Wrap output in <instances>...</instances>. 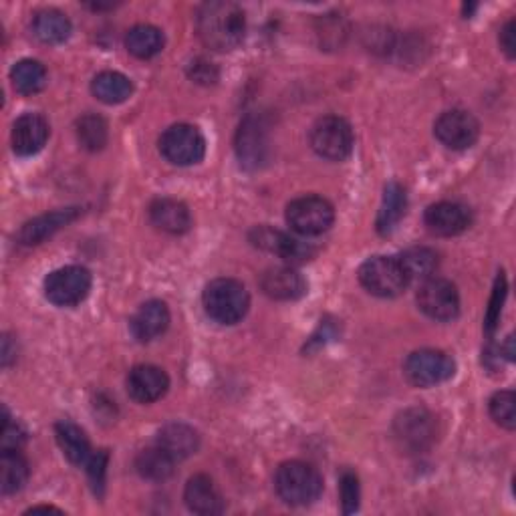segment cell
<instances>
[{
    "label": "cell",
    "mask_w": 516,
    "mask_h": 516,
    "mask_svg": "<svg viewBox=\"0 0 516 516\" xmlns=\"http://www.w3.org/2000/svg\"><path fill=\"white\" fill-rule=\"evenodd\" d=\"M490 416L504 430H514L516 426V396L510 390L498 392L490 398Z\"/></svg>",
    "instance_id": "836d02e7"
},
{
    "label": "cell",
    "mask_w": 516,
    "mask_h": 516,
    "mask_svg": "<svg viewBox=\"0 0 516 516\" xmlns=\"http://www.w3.org/2000/svg\"><path fill=\"white\" fill-rule=\"evenodd\" d=\"M176 460L160 446L142 450L136 458V470L142 478L152 482H164L174 474Z\"/></svg>",
    "instance_id": "f546056e"
},
{
    "label": "cell",
    "mask_w": 516,
    "mask_h": 516,
    "mask_svg": "<svg viewBox=\"0 0 516 516\" xmlns=\"http://www.w3.org/2000/svg\"><path fill=\"white\" fill-rule=\"evenodd\" d=\"M11 81L21 95H35L47 85V69L35 59H23L11 69Z\"/></svg>",
    "instance_id": "4dcf8cb0"
},
{
    "label": "cell",
    "mask_w": 516,
    "mask_h": 516,
    "mask_svg": "<svg viewBox=\"0 0 516 516\" xmlns=\"http://www.w3.org/2000/svg\"><path fill=\"white\" fill-rule=\"evenodd\" d=\"M234 150L244 170H261L269 162L271 138L263 115L250 113L242 119L234 138Z\"/></svg>",
    "instance_id": "5b68a950"
},
{
    "label": "cell",
    "mask_w": 516,
    "mask_h": 516,
    "mask_svg": "<svg viewBox=\"0 0 516 516\" xmlns=\"http://www.w3.org/2000/svg\"><path fill=\"white\" fill-rule=\"evenodd\" d=\"M77 216H79V208H65V210H55L51 214H43V216L31 220V222H27L19 230L17 240L21 244H25V246L41 244L43 240L53 236L57 230H61L63 226L71 224Z\"/></svg>",
    "instance_id": "7402d4cb"
},
{
    "label": "cell",
    "mask_w": 516,
    "mask_h": 516,
    "mask_svg": "<svg viewBox=\"0 0 516 516\" xmlns=\"http://www.w3.org/2000/svg\"><path fill=\"white\" fill-rule=\"evenodd\" d=\"M361 287L381 299H392L406 291L410 279L398 256H373L359 269Z\"/></svg>",
    "instance_id": "277c9868"
},
{
    "label": "cell",
    "mask_w": 516,
    "mask_h": 516,
    "mask_svg": "<svg viewBox=\"0 0 516 516\" xmlns=\"http://www.w3.org/2000/svg\"><path fill=\"white\" fill-rule=\"evenodd\" d=\"M335 222V208L321 196H303L287 206V224L303 236H319Z\"/></svg>",
    "instance_id": "9c48e42d"
},
{
    "label": "cell",
    "mask_w": 516,
    "mask_h": 516,
    "mask_svg": "<svg viewBox=\"0 0 516 516\" xmlns=\"http://www.w3.org/2000/svg\"><path fill=\"white\" fill-rule=\"evenodd\" d=\"M168 327H170V309L164 301H156V299L144 303L136 311L132 321H129V329H132V335L140 343H150L158 339L168 331Z\"/></svg>",
    "instance_id": "ac0fdd59"
},
{
    "label": "cell",
    "mask_w": 516,
    "mask_h": 516,
    "mask_svg": "<svg viewBox=\"0 0 516 516\" xmlns=\"http://www.w3.org/2000/svg\"><path fill=\"white\" fill-rule=\"evenodd\" d=\"M93 95L107 105H117L127 101L134 93V83L129 77L117 71H103L91 81Z\"/></svg>",
    "instance_id": "484cf974"
},
{
    "label": "cell",
    "mask_w": 516,
    "mask_h": 516,
    "mask_svg": "<svg viewBox=\"0 0 516 516\" xmlns=\"http://www.w3.org/2000/svg\"><path fill=\"white\" fill-rule=\"evenodd\" d=\"M158 446L164 448L178 462V460H186V458H190L192 454L198 452L200 436L188 424L174 422V424H168L160 430Z\"/></svg>",
    "instance_id": "603a6c76"
},
{
    "label": "cell",
    "mask_w": 516,
    "mask_h": 516,
    "mask_svg": "<svg viewBox=\"0 0 516 516\" xmlns=\"http://www.w3.org/2000/svg\"><path fill=\"white\" fill-rule=\"evenodd\" d=\"M404 371L410 383L418 387H432L448 381L456 373V363L440 349H420L410 353Z\"/></svg>",
    "instance_id": "7c38bea8"
},
{
    "label": "cell",
    "mask_w": 516,
    "mask_h": 516,
    "mask_svg": "<svg viewBox=\"0 0 516 516\" xmlns=\"http://www.w3.org/2000/svg\"><path fill=\"white\" fill-rule=\"evenodd\" d=\"M184 500L192 512L202 516L220 514L224 510L222 494L218 492L212 478L206 474H196L188 480L184 490Z\"/></svg>",
    "instance_id": "ffe728a7"
},
{
    "label": "cell",
    "mask_w": 516,
    "mask_h": 516,
    "mask_svg": "<svg viewBox=\"0 0 516 516\" xmlns=\"http://www.w3.org/2000/svg\"><path fill=\"white\" fill-rule=\"evenodd\" d=\"M424 222L428 230L438 236H458L468 230L472 214L458 202H438L426 210Z\"/></svg>",
    "instance_id": "e0dca14e"
},
{
    "label": "cell",
    "mask_w": 516,
    "mask_h": 516,
    "mask_svg": "<svg viewBox=\"0 0 516 516\" xmlns=\"http://www.w3.org/2000/svg\"><path fill=\"white\" fill-rule=\"evenodd\" d=\"M166 45L164 33L154 25H136L125 35V49L138 59H152Z\"/></svg>",
    "instance_id": "4316f807"
},
{
    "label": "cell",
    "mask_w": 516,
    "mask_h": 516,
    "mask_svg": "<svg viewBox=\"0 0 516 516\" xmlns=\"http://www.w3.org/2000/svg\"><path fill=\"white\" fill-rule=\"evenodd\" d=\"M37 512H61V510L55 506H33L27 510V514H37Z\"/></svg>",
    "instance_id": "60d3db41"
},
{
    "label": "cell",
    "mask_w": 516,
    "mask_h": 516,
    "mask_svg": "<svg viewBox=\"0 0 516 516\" xmlns=\"http://www.w3.org/2000/svg\"><path fill=\"white\" fill-rule=\"evenodd\" d=\"M29 480V462L19 450H3L0 456V490L3 494L19 492Z\"/></svg>",
    "instance_id": "f1b7e54d"
},
{
    "label": "cell",
    "mask_w": 516,
    "mask_h": 516,
    "mask_svg": "<svg viewBox=\"0 0 516 516\" xmlns=\"http://www.w3.org/2000/svg\"><path fill=\"white\" fill-rule=\"evenodd\" d=\"M418 307L426 317L434 321H454L460 315V295L456 285L440 277H430L422 281L418 289Z\"/></svg>",
    "instance_id": "8fae6325"
},
{
    "label": "cell",
    "mask_w": 516,
    "mask_h": 516,
    "mask_svg": "<svg viewBox=\"0 0 516 516\" xmlns=\"http://www.w3.org/2000/svg\"><path fill=\"white\" fill-rule=\"evenodd\" d=\"M434 134L448 150L462 152L478 142L480 123L472 113L464 109H452L436 119Z\"/></svg>",
    "instance_id": "4fadbf2b"
},
{
    "label": "cell",
    "mask_w": 516,
    "mask_h": 516,
    "mask_svg": "<svg viewBox=\"0 0 516 516\" xmlns=\"http://www.w3.org/2000/svg\"><path fill=\"white\" fill-rule=\"evenodd\" d=\"M152 224L168 234H184L192 228V214L188 206L174 198H158L150 206Z\"/></svg>",
    "instance_id": "44dd1931"
},
{
    "label": "cell",
    "mask_w": 516,
    "mask_h": 516,
    "mask_svg": "<svg viewBox=\"0 0 516 516\" xmlns=\"http://www.w3.org/2000/svg\"><path fill=\"white\" fill-rule=\"evenodd\" d=\"M77 140L87 152H99L107 146L109 127L101 115L87 113L77 121Z\"/></svg>",
    "instance_id": "d6a6232c"
},
{
    "label": "cell",
    "mask_w": 516,
    "mask_h": 516,
    "mask_svg": "<svg viewBox=\"0 0 516 516\" xmlns=\"http://www.w3.org/2000/svg\"><path fill=\"white\" fill-rule=\"evenodd\" d=\"M202 303L212 321L220 325H236L248 313L250 295L236 279H216L206 285Z\"/></svg>",
    "instance_id": "7a4b0ae2"
},
{
    "label": "cell",
    "mask_w": 516,
    "mask_h": 516,
    "mask_svg": "<svg viewBox=\"0 0 516 516\" xmlns=\"http://www.w3.org/2000/svg\"><path fill=\"white\" fill-rule=\"evenodd\" d=\"M107 452L105 450H99L97 454H91L89 462L85 464L87 466V472H89V478H91V484L95 488V492H101L103 484H105V472H107Z\"/></svg>",
    "instance_id": "8d00e7d4"
},
{
    "label": "cell",
    "mask_w": 516,
    "mask_h": 516,
    "mask_svg": "<svg viewBox=\"0 0 516 516\" xmlns=\"http://www.w3.org/2000/svg\"><path fill=\"white\" fill-rule=\"evenodd\" d=\"M91 273L85 267H63L45 279V297L57 307H77L91 291Z\"/></svg>",
    "instance_id": "30bf717a"
},
{
    "label": "cell",
    "mask_w": 516,
    "mask_h": 516,
    "mask_svg": "<svg viewBox=\"0 0 516 516\" xmlns=\"http://www.w3.org/2000/svg\"><path fill=\"white\" fill-rule=\"evenodd\" d=\"M71 21L67 15L55 9H47L35 15L33 21V33L35 37L45 45H61L71 37Z\"/></svg>",
    "instance_id": "83f0119b"
},
{
    "label": "cell",
    "mask_w": 516,
    "mask_h": 516,
    "mask_svg": "<svg viewBox=\"0 0 516 516\" xmlns=\"http://www.w3.org/2000/svg\"><path fill=\"white\" fill-rule=\"evenodd\" d=\"M188 75H190V79H194L196 83H202V85H214L218 81V69L214 67V63H210L206 59H194L188 65Z\"/></svg>",
    "instance_id": "74e56055"
},
{
    "label": "cell",
    "mask_w": 516,
    "mask_h": 516,
    "mask_svg": "<svg viewBox=\"0 0 516 516\" xmlns=\"http://www.w3.org/2000/svg\"><path fill=\"white\" fill-rule=\"evenodd\" d=\"M55 436H57V442H59V448L63 450L65 458L75 464V466H83L89 462L91 458V444L85 436V432L73 424V422H59L55 426Z\"/></svg>",
    "instance_id": "d4e9b609"
},
{
    "label": "cell",
    "mask_w": 516,
    "mask_h": 516,
    "mask_svg": "<svg viewBox=\"0 0 516 516\" xmlns=\"http://www.w3.org/2000/svg\"><path fill=\"white\" fill-rule=\"evenodd\" d=\"M25 430L13 422L5 410V422H3V450H19L25 442Z\"/></svg>",
    "instance_id": "f35d334b"
},
{
    "label": "cell",
    "mask_w": 516,
    "mask_h": 516,
    "mask_svg": "<svg viewBox=\"0 0 516 516\" xmlns=\"http://www.w3.org/2000/svg\"><path fill=\"white\" fill-rule=\"evenodd\" d=\"M398 258H400V263L410 281H416V279L426 281V279L434 277V273L438 269V254L426 246L408 248Z\"/></svg>",
    "instance_id": "1f68e13d"
},
{
    "label": "cell",
    "mask_w": 516,
    "mask_h": 516,
    "mask_svg": "<svg viewBox=\"0 0 516 516\" xmlns=\"http://www.w3.org/2000/svg\"><path fill=\"white\" fill-rule=\"evenodd\" d=\"M504 299H506V279L504 275L500 273L498 279H496V285H494V293H492V299H490V307H488V313H486V331L492 333L500 321V313H502V305H504Z\"/></svg>",
    "instance_id": "e575fe53"
},
{
    "label": "cell",
    "mask_w": 516,
    "mask_h": 516,
    "mask_svg": "<svg viewBox=\"0 0 516 516\" xmlns=\"http://www.w3.org/2000/svg\"><path fill=\"white\" fill-rule=\"evenodd\" d=\"M196 31L202 43L218 53L234 51L246 35L244 11L230 0H214L202 5L196 17Z\"/></svg>",
    "instance_id": "6da1fadb"
},
{
    "label": "cell",
    "mask_w": 516,
    "mask_h": 516,
    "mask_svg": "<svg viewBox=\"0 0 516 516\" xmlns=\"http://www.w3.org/2000/svg\"><path fill=\"white\" fill-rule=\"evenodd\" d=\"M341 504L345 514H351L359 508V480L349 470L341 476Z\"/></svg>",
    "instance_id": "d590c367"
},
{
    "label": "cell",
    "mask_w": 516,
    "mask_h": 516,
    "mask_svg": "<svg viewBox=\"0 0 516 516\" xmlns=\"http://www.w3.org/2000/svg\"><path fill=\"white\" fill-rule=\"evenodd\" d=\"M170 390V377L158 365H138L127 375V394L138 404H154Z\"/></svg>",
    "instance_id": "9a60e30c"
},
{
    "label": "cell",
    "mask_w": 516,
    "mask_h": 516,
    "mask_svg": "<svg viewBox=\"0 0 516 516\" xmlns=\"http://www.w3.org/2000/svg\"><path fill=\"white\" fill-rule=\"evenodd\" d=\"M49 134H51V127L43 115H39V113L21 115L15 121L13 134H11L15 154L23 156V158L39 154L45 148Z\"/></svg>",
    "instance_id": "2e32d148"
},
{
    "label": "cell",
    "mask_w": 516,
    "mask_h": 516,
    "mask_svg": "<svg viewBox=\"0 0 516 516\" xmlns=\"http://www.w3.org/2000/svg\"><path fill=\"white\" fill-rule=\"evenodd\" d=\"M261 289L275 301H297L307 293V283L293 267H273L263 273Z\"/></svg>",
    "instance_id": "d6986e66"
},
{
    "label": "cell",
    "mask_w": 516,
    "mask_h": 516,
    "mask_svg": "<svg viewBox=\"0 0 516 516\" xmlns=\"http://www.w3.org/2000/svg\"><path fill=\"white\" fill-rule=\"evenodd\" d=\"M311 148L317 156L329 162H343L353 150V129L339 115H325L315 121L309 134Z\"/></svg>",
    "instance_id": "8992f818"
},
{
    "label": "cell",
    "mask_w": 516,
    "mask_h": 516,
    "mask_svg": "<svg viewBox=\"0 0 516 516\" xmlns=\"http://www.w3.org/2000/svg\"><path fill=\"white\" fill-rule=\"evenodd\" d=\"M514 37H516V25H514V21H508L500 31V47L508 55V59H514V55H516Z\"/></svg>",
    "instance_id": "ab89813d"
},
{
    "label": "cell",
    "mask_w": 516,
    "mask_h": 516,
    "mask_svg": "<svg viewBox=\"0 0 516 516\" xmlns=\"http://www.w3.org/2000/svg\"><path fill=\"white\" fill-rule=\"evenodd\" d=\"M406 208H408L406 190L396 182L387 184L383 190V200H381L379 212H377V230L381 234H390L404 218Z\"/></svg>",
    "instance_id": "cb8c5ba5"
},
{
    "label": "cell",
    "mask_w": 516,
    "mask_h": 516,
    "mask_svg": "<svg viewBox=\"0 0 516 516\" xmlns=\"http://www.w3.org/2000/svg\"><path fill=\"white\" fill-rule=\"evenodd\" d=\"M160 152L174 166H194L206 156V140L196 125L176 123L162 134Z\"/></svg>",
    "instance_id": "ba28073f"
},
{
    "label": "cell",
    "mask_w": 516,
    "mask_h": 516,
    "mask_svg": "<svg viewBox=\"0 0 516 516\" xmlns=\"http://www.w3.org/2000/svg\"><path fill=\"white\" fill-rule=\"evenodd\" d=\"M277 494L291 506L313 504L323 492L319 470L307 462L291 460L279 466L275 476Z\"/></svg>",
    "instance_id": "3957f363"
},
{
    "label": "cell",
    "mask_w": 516,
    "mask_h": 516,
    "mask_svg": "<svg viewBox=\"0 0 516 516\" xmlns=\"http://www.w3.org/2000/svg\"><path fill=\"white\" fill-rule=\"evenodd\" d=\"M436 436V418L426 408H408L394 420V438L406 454H422L430 450Z\"/></svg>",
    "instance_id": "52a82bcc"
},
{
    "label": "cell",
    "mask_w": 516,
    "mask_h": 516,
    "mask_svg": "<svg viewBox=\"0 0 516 516\" xmlns=\"http://www.w3.org/2000/svg\"><path fill=\"white\" fill-rule=\"evenodd\" d=\"M250 242L256 248H263L271 254L281 256L283 261H287L289 265H299V263H307L309 258L313 256V248L305 242H301L299 238L271 228V226H256L250 232Z\"/></svg>",
    "instance_id": "5bb4252c"
}]
</instances>
